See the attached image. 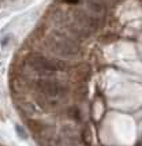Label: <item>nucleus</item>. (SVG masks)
<instances>
[{
    "mask_svg": "<svg viewBox=\"0 0 142 146\" xmlns=\"http://www.w3.org/2000/svg\"><path fill=\"white\" fill-rule=\"evenodd\" d=\"M17 131H18V135H19L21 138H27V135H26L25 134V131H23V130H22V127H19V126H17Z\"/></svg>",
    "mask_w": 142,
    "mask_h": 146,
    "instance_id": "nucleus-3",
    "label": "nucleus"
},
{
    "mask_svg": "<svg viewBox=\"0 0 142 146\" xmlns=\"http://www.w3.org/2000/svg\"><path fill=\"white\" fill-rule=\"evenodd\" d=\"M26 63L29 64L32 68L37 71H46V72H49V71H62L66 68V66L62 62H59V60H52V59H45V57L42 56H32L27 57V60H26Z\"/></svg>",
    "mask_w": 142,
    "mask_h": 146,
    "instance_id": "nucleus-1",
    "label": "nucleus"
},
{
    "mask_svg": "<svg viewBox=\"0 0 142 146\" xmlns=\"http://www.w3.org/2000/svg\"><path fill=\"white\" fill-rule=\"evenodd\" d=\"M37 86L42 93H45L46 96H51V97H62L67 93L66 86H63L59 82H55V81H40Z\"/></svg>",
    "mask_w": 142,
    "mask_h": 146,
    "instance_id": "nucleus-2",
    "label": "nucleus"
}]
</instances>
